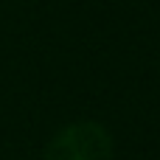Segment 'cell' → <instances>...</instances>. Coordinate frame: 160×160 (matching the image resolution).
I'll return each instance as SVG.
<instances>
[{
    "label": "cell",
    "mask_w": 160,
    "mask_h": 160,
    "mask_svg": "<svg viewBox=\"0 0 160 160\" xmlns=\"http://www.w3.org/2000/svg\"><path fill=\"white\" fill-rule=\"evenodd\" d=\"M42 160H112V138L98 121H76L51 138Z\"/></svg>",
    "instance_id": "1"
}]
</instances>
